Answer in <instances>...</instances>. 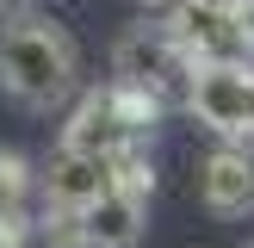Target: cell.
<instances>
[{
  "label": "cell",
  "mask_w": 254,
  "mask_h": 248,
  "mask_svg": "<svg viewBox=\"0 0 254 248\" xmlns=\"http://www.w3.org/2000/svg\"><path fill=\"white\" fill-rule=\"evenodd\" d=\"M0 87H6L19 106L50 112L74 93V44L62 25L19 12V19L0 25Z\"/></svg>",
  "instance_id": "obj_1"
},
{
  "label": "cell",
  "mask_w": 254,
  "mask_h": 248,
  "mask_svg": "<svg viewBox=\"0 0 254 248\" xmlns=\"http://www.w3.org/2000/svg\"><path fill=\"white\" fill-rule=\"evenodd\" d=\"M118 186V161H99V155H74V149H56L37 174V192H44L50 211H87L99 192Z\"/></svg>",
  "instance_id": "obj_7"
},
{
  "label": "cell",
  "mask_w": 254,
  "mask_h": 248,
  "mask_svg": "<svg viewBox=\"0 0 254 248\" xmlns=\"http://www.w3.org/2000/svg\"><path fill=\"white\" fill-rule=\"evenodd\" d=\"M168 31L180 37L192 68H205V62H254V6L248 0H174Z\"/></svg>",
  "instance_id": "obj_4"
},
{
  "label": "cell",
  "mask_w": 254,
  "mask_h": 248,
  "mask_svg": "<svg viewBox=\"0 0 254 248\" xmlns=\"http://www.w3.org/2000/svg\"><path fill=\"white\" fill-rule=\"evenodd\" d=\"M186 112L223 143H248L254 136V62H205V68H192Z\"/></svg>",
  "instance_id": "obj_5"
},
{
  "label": "cell",
  "mask_w": 254,
  "mask_h": 248,
  "mask_svg": "<svg viewBox=\"0 0 254 248\" xmlns=\"http://www.w3.org/2000/svg\"><path fill=\"white\" fill-rule=\"evenodd\" d=\"M198 198L217 217H248L254 211V149L248 143H217L198 168Z\"/></svg>",
  "instance_id": "obj_8"
},
{
  "label": "cell",
  "mask_w": 254,
  "mask_h": 248,
  "mask_svg": "<svg viewBox=\"0 0 254 248\" xmlns=\"http://www.w3.org/2000/svg\"><path fill=\"white\" fill-rule=\"evenodd\" d=\"M81 217V248H136L143 242V223H149V174L143 155H124L118 161V186L99 192Z\"/></svg>",
  "instance_id": "obj_6"
},
{
  "label": "cell",
  "mask_w": 254,
  "mask_h": 248,
  "mask_svg": "<svg viewBox=\"0 0 254 248\" xmlns=\"http://www.w3.org/2000/svg\"><path fill=\"white\" fill-rule=\"evenodd\" d=\"M155 99L130 93V87H99V93H81V106L68 112L62 124V149L74 155H99V161H124V155H143V136L155 130Z\"/></svg>",
  "instance_id": "obj_2"
},
{
  "label": "cell",
  "mask_w": 254,
  "mask_h": 248,
  "mask_svg": "<svg viewBox=\"0 0 254 248\" xmlns=\"http://www.w3.org/2000/svg\"><path fill=\"white\" fill-rule=\"evenodd\" d=\"M112 74H118V87L155 99V106H168V99L186 106L192 56L180 50V37H174L168 25H130V31L118 37V50H112Z\"/></svg>",
  "instance_id": "obj_3"
}]
</instances>
